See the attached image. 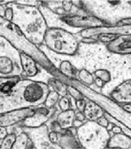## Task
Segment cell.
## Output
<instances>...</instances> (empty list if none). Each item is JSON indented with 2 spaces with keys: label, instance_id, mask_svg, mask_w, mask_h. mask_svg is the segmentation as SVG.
<instances>
[{
  "label": "cell",
  "instance_id": "8d00e7d4",
  "mask_svg": "<svg viewBox=\"0 0 131 149\" xmlns=\"http://www.w3.org/2000/svg\"><path fill=\"white\" fill-rule=\"evenodd\" d=\"M98 41L94 38L90 37V38H83L81 39V42L85 43V44H94V43H97Z\"/></svg>",
  "mask_w": 131,
  "mask_h": 149
},
{
  "label": "cell",
  "instance_id": "44dd1931",
  "mask_svg": "<svg viewBox=\"0 0 131 149\" xmlns=\"http://www.w3.org/2000/svg\"><path fill=\"white\" fill-rule=\"evenodd\" d=\"M47 85L49 86L50 90H53L58 92L61 97L68 95V85L61 81L55 76H52L49 79Z\"/></svg>",
  "mask_w": 131,
  "mask_h": 149
},
{
  "label": "cell",
  "instance_id": "7402d4cb",
  "mask_svg": "<svg viewBox=\"0 0 131 149\" xmlns=\"http://www.w3.org/2000/svg\"><path fill=\"white\" fill-rule=\"evenodd\" d=\"M12 148H35V146L29 137L23 132L16 136Z\"/></svg>",
  "mask_w": 131,
  "mask_h": 149
},
{
  "label": "cell",
  "instance_id": "8fae6325",
  "mask_svg": "<svg viewBox=\"0 0 131 149\" xmlns=\"http://www.w3.org/2000/svg\"><path fill=\"white\" fill-rule=\"evenodd\" d=\"M58 107L59 108L58 104L53 108H48L43 104L35 107L34 114L25 118L23 121H21L19 123L24 127H29V128L39 127L46 123L52 117L55 111L58 109Z\"/></svg>",
  "mask_w": 131,
  "mask_h": 149
},
{
  "label": "cell",
  "instance_id": "4fadbf2b",
  "mask_svg": "<svg viewBox=\"0 0 131 149\" xmlns=\"http://www.w3.org/2000/svg\"><path fill=\"white\" fill-rule=\"evenodd\" d=\"M34 112L35 107L0 113V126L6 128L14 124L19 123L27 117L33 115Z\"/></svg>",
  "mask_w": 131,
  "mask_h": 149
},
{
  "label": "cell",
  "instance_id": "603a6c76",
  "mask_svg": "<svg viewBox=\"0 0 131 149\" xmlns=\"http://www.w3.org/2000/svg\"><path fill=\"white\" fill-rule=\"evenodd\" d=\"M78 79L80 80V82H82L84 85L87 86H91L94 84V79L93 74L85 68H82L78 71Z\"/></svg>",
  "mask_w": 131,
  "mask_h": 149
},
{
  "label": "cell",
  "instance_id": "b9f144b4",
  "mask_svg": "<svg viewBox=\"0 0 131 149\" xmlns=\"http://www.w3.org/2000/svg\"><path fill=\"white\" fill-rule=\"evenodd\" d=\"M111 131L114 132V134H116V133H121V132H122L121 128H120L118 125H114L112 126Z\"/></svg>",
  "mask_w": 131,
  "mask_h": 149
},
{
  "label": "cell",
  "instance_id": "d590c367",
  "mask_svg": "<svg viewBox=\"0 0 131 149\" xmlns=\"http://www.w3.org/2000/svg\"><path fill=\"white\" fill-rule=\"evenodd\" d=\"M75 118L79 120V121H83V122H85V121L87 120V118H86V117H85L84 112H83V111H78V110H77V111H75Z\"/></svg>",
  "mask_w": 131,
  "mask_h": 149
},
{
  "label": "cell",
  "instance_id": "e575fe53",
  "mask_svg": "<svg viewBox=\"0 0 131 149\" xmlns=\"http://www.w3.org/2000/svg\"><path fill=\"white\" fill-rule=\"evenodd\" d=\"M97 123H99L100 125L103 127H105V128H107L109 125H110V121H108L107 118L105 117V115H103L101 118H99L97 120Z\"/></svg>",
  "mask_w": 131,
  "mask_h": 149
},
{
  "label": "cell",
  "instance_id": "e0dca14e",
  "mask_svg": "<svg viewBox=\"0 0 131 149\" xmlns=\"http://www.w3.org/2000/svg\"><path fill=\"white\" fill-rule=\"evenodd\" d=\"M21 64L23 69L22 79H28L30 77L35 76L38 72L39 64L36 62L34 58H32L27 54L20 52Z\"/></svg>",
  "mask_w": 131,
  "mask_h": 149
},
{
  "label": "cell",
  "instance_id": "7bdbcfd3",
  "mask_svg": "<svg viewBox=\"0 0 131 149\" xmlns=\"http://www.w3.org/2000/svg\"><path fill=\"white\" fill-rule=\"evenodd\" d=\"M83 123H84L83 121H79V120H78V119H76V118H75V119H74V123H73V126H74V127H75L76 128H79L80 126L82 125Z\"/></svg>",
  "mask_w": 131,
  "mask_h": 149
},
{
  "label": "cell",
  "instance_id": "836d02e7",
  "mask_svg": "<svg viewBox=\"0 0 131 149\" xmlns=\"http://www.w3.org/2000/svg\"><path fill=\"white\" fill-rule=\"evenodd\" d=\"M12 17H13V11H12V7L9 6V4L7 5V9H6V13H5L4 19L8 20V21L11 22L12 21Z\"/></svg>",
  "mask_w": 131,
  "mask_h": 149
},
{
  "label": "cell",
  "instance_id": "9c48e42d",
  "mask_svg": "<svg viewBox=\"0 0 131 149\" xmlns=\"http://www.w3.org/2000/svg\"><path fill=\"white\" fill-rule=\"evenodd\" d=\"M42 4L59 15H88L80 6V1H42Z\"/></svg>",
  "mask_w": 131,
  "mask_h": 149
},
{
  "label": "cell",
  "instance_id": "d6a6232c",
  "mask_svg": "<svg viewBox=\"0 0 131 149\" xmlns=\"http://www.w3.org/2000/svg\"><path fill=\"white\" fill-rule=\"evenodd\" d=\"M58 137H59V132H49V139H50V141H51L53 144L58 145Z\"/></svg>",
  "mask_w": 131,
  "mask_h": 149
},
{
  "label": "cell",
  "instance_id": "1f68e13d",
  "mask_svg": "<svg viewBox=\"0 0 131 149\" xmlns=\"http://www.w3.org/2000/svg\"><path fill=\"white\" fill-rule=\"evenodd\" d=\"M86 101H87V98L85 99H80V100L76 101V107L77 110L80 111H83L85 109V105H86Z\"/></svg>",
  "mask_w": 131,
  "mask_h": 149
},
{
  "label": "cell",
  "instance_id": "ac0fdd59",
  "mask_svg": "<svg viewBox=\"0 0 131 149\" xmlns=\"http://www.w3.org/2000/svg\"><path fill=\"white\" fill-rule=\"evenodd\" d=\"M104 110L94 102L87 98L84 114L88 121H97L99 118L104 115Z\"/></svg>",
  "mask_w": 131,
  "mask_h": 149
},
{
  "label": "cell",
  "instance_id": "7a4b0ae2",
  "mask_svg": "<svg viewBox=\"0 0 131 149\" xmlns=\"http://www.w3.org/2000/svg\"><path fill=\"white\" fill-rule=\"evenodd\" d=\"M13 11L11 22L23 33L28 40L37 46L42 45L44 38L48 30L46 22L38 7L26 6L15 3H9Z\"/></svg>",
  "mask_w": 131,
  "mask_h": 149
},
{
  "label": "cell",
  "instance_id": "d6986e66",
  "mask_svg": "<svg viewBox=\"0 0 131 149\" xmlns=\"http://www.w3.org/2000/svg\"><path fill=\"white\" fill-rule=\"evenodd\" d=\"M108 148H131V138L123 132L114 134L110 136L107 144Z\"/></svg>",
  "mask_w": 131,
  "mask_h": 149
},
{
  "label": "cell",
  "instance_id": "5b68a950",
  "mask_svg": "<svg viewBox=\"0 0 131 149\" xmlns=\"http://www.w3.org/2000/svg\"><path fill=\"white\" fill-rule=\"evenodd\" d=\"M60 81L66 85H72L78 88L85 98L99 104L105 112L113 116L114 118L118 120L120 122L131 129V112L125 110L121 104L108 98L103 94L98 93L89 86L84 85L78 79H69L64 75Z\"/></svg>",
  "mask_w": 131,
  "mask_h": 149
},
{
  "label": "cell",
  "instance_id": "f546056e",
  "mask_svg": "<svg viewBox=\"0 0 131 149\" xmlns=\"http://www.w3.org/2000/svg\"><path fill=\"white\" fill-rule=\"evenodd\" d=\"M15 3L21 6H26L32 7H39L42 4V1H34V0H18L15 1Z\"/></svg>",
  "mask_w": 131,
  "mask_h": 149
},
{
  "label": "cell",
  "instance_id": "6da1fadb",
  "mask_svg": "<svg viewBox=\"0 0 131 149\" xmlns=\"http://www.w3.org/2000/svg\"><path fill=\"white\" fill-rule=\"evenodd\" d=\"M50 88L21 76L0 77V113L42 104Z\"/></svg>",
  "mask_w": 131,
  "mask_h": 149
},
{
  "label": "cell",
  "instance_id": "3957f363",
  "mask_svg": "<svg viewBox=\"0 0 131 149\" xmlns=\"http://www.w3.org/2000/svg\"><path fill=\"white\" fill-rule=\"evenodd\" d=\"M0 36L3 37L12 45L21 52L27 54L34 58L38 64L42 66L44 69L51 73L53 76L59 79L63 74L60 72L58 69L47 58L39 47L31 42L19 27L12 22L6 19L0 17Z\"/></svg>",
  "mask_w": 131,
  "mask_h": 149
},
{
  "label": "cell",
  "instance_id": "f35d334b",
  "mask_svg": "<svg viewBox=\"0 0 131 149\" xmlns=\"http://www.w3.org/2000/svg\"><path fill=\"white\" fill-rule=\"evenodd\" d=\"M94 83L98 88H103L106 84L104 81H102L101 79H99V78H96L94 79Z\"/></svg>",
  "mask_w": 131,
  "mask_h": 149
},
{
  "label": "cell",
  "instance_id": "ba28073f",
  "mask_svg": "<svg viewBox=\"0 0 131 149\" xmlns=\"http://www.w3.org/2000/svg\"><path fill=\"white\" fill-rule=\"evenodd\" d=\"M23 76L20 52L0 36V77Z\"/></svg>",
  "mask_w": 131,
  "mask_h": 149
},
{
  "label": "cell",
  "instance_id": "4316f807",
  "mask_svg": "<svg viewBox=\"0 0 131 149\" xmlns=\"http://www.w3.org/2000/svg\"><path fill=\"white\" fill-rule=\"evenodd\" d=\"M68 94L71 97H73L76 101L86 98L78 88L72 86V85H68Z\"/></svg>",
  "mask_w": 131,
  "mask_h": 149
},
{
  "label": "cell",
  "instance_id": "8992f818",
  "mask_svg": "<svg viewBox=\"0 0 131 149\" xmlns=\"http://www.w3.org/2000/svg\"><path fill=\"white\" fill-rule=\"evenodd\" d=\"M43 45L55 53L74 56L78 51L79 42L71 32L62 29H48Z\"/></svg>",
  "mask_w": 131,
  "mask_h": 149
},
{
  "label": "cell",
  "instance_id": "4dcf8cb0",
  "mask_svg": "<svg viewBox=\"0 0 131 149\" xmlns=\"http://www.w3.org/2000/svg\"><path fill=\"white\" fill-rule=\"evenodd\" d=\"M58 106L61 111H67L68 109H71L70 108V102L68 99V95L61 97L59 102H58Z\"/></svg>",
  "mask_w": 131,
  "mask_h": 149
},
{
  "label": "cell",
  "instance_id": "9a60e30c",
  "mask_svg": "<svg viewBox=\"0 0 131 149\" xmlns=\"http://www.w3.org/2000/svg\"><path fill=\"white\" fill-rule=\"evenodd\" d=\"M110 98L119 104H131V79L119 84L110 94Z\"/></svg>",
  "mask_w": 131,
  "mask_h": 149
},
{
  "label": "cell",
  "instance_id": "cb8c5ba5",
  "mask_svg": "<svg viewBox=\"0 0 131 149\" xmlns=\"http://www.w3.org/2000/svg\"><path fill=\"white\" fill-rule=\"evenodd\" d=\"M60 98H61V96H60L59 94L55 91L50 90V92L48 94L46 99L44 101V102L43 103V104L48 108H53L58 104Z\"/></svg>",
  "mask_w": 131,
  "mask_h": 149
},
{
  "label": "cell",
  "instance_id": "30bf717a",
  "mask_svg": "<svg viewBox=\"0 0 131 149\" xmlns=\"http://www.w3.org/2000/svg\"><path fill=\"white\" fill-rule=\"evenodd\" d=\"M22 128L32 140L35 148H61L59 145L53 144L49 139V130L46 124L36 128L22 126Z\"/></svg>",
  "mask_w": 131,
  "mask_h": 149
},
{
  "label": "cell",
  "instance_id": "f6af8a7d",
  "mask_svg": "<svg viewBox=\"0 0 131 149\" xmlns=\"http://www.w3.org/2000/svg\"><path fill=\"white\" fill-rule=\"evenodd\" d=\"M11 2H12V0H0V5H7Z\"/></svg>",
  "mask_w": 131,
  "mask_h": 149
},
{
  "label": "cell",
  "instance_id": "d4e9b609",
  "mask_svg": "<svg viewBox=\"0 0 131 149\" xmlns=\"http://www.w3.org/2000/svg\"><path fill=\"white\" fill-rule=\"evenodd\" d=\"M94 75H95L96 78H99L104 81L105 83H108L111 81L112 79V75L110 74V72L107 69H105V68H100V69H97L94 72Z\"/></svg>",
  "mask_w": 131,
  "mask_h": 149
},
{
  "label": "cell",
  "instance_id": "7c38bea8",
  "mask_svg": "<svg viewBox=\"0 0 131 149\" xmlns=\"http://www.w3.org/2000/svg\"><path fill=\"white\" fill-rule=\"evenodd\" d=\"M106 33V34H114L116 36H127L131 35L130 24H119L112 26H102L97 28L87 29L80 31V35L82 38H90L97 36V35Z\"/></svg>",
  "mask_w": 131,
  "mask_h": 149
},
{
  "label": "cell",
  "instance_id": "bcb514c9",
  "mask_svg": "<svg viewBox=\"0 0 131 149\" xmlns=\"http://www.w3.org/2000/svg\"><path fill=\"white\" fill-rule=\"evenodd\" d=\"M1 142H2V139H0V145H1Z\"/></svg>",
  "mask_w": 131,
  "mask_h": 149
},
{
  "label": "cell",
  "instance_id": "2e32d148",
  "mask_svg": "<svg viewBox=\"0 0 131 149\" xmlns=\"http://www.w3.org/2000/svg\"><path fill=\"white\" fill-rule=\"evenodd\" d=\"M58 145L61 148H82L77 138V128L72 126L69 128L62 129L61 132H59Z\"/></svg>",
  "mask_w": 131,
  "mask_h": 149
},
{
  "label": "cell",
  "instance_id": "74e56055",
  "mask_svg": "<svg viewBox=\"0 0 131 149\" xmlns=\"http://www.w3.org/2000/svg\"><path fill=\"white\" fill-rule=\"evenodd\" d=\"M68 99H69V102H70V108L71 109H73L74 111L77 110V107H76V100L74 99L73 97H71V95H69L68 94Z\"/></svg>",
  "mask_w": 131,
  "mask_h": 149
},
{
  "label": "cell",
  "instance_id": "5bb4252c",
  "mask_svg": "<svg viewBox=\"0 0 131 149\" xmlns=\"http://www.w3.org/2000/svg\"><path fill=\"white\" fill-rule=\"evenodd\" d=\"M108 52L120 56L131 55V35L118 36L107 45Z\"/></svg>",
  "mask_w": 131,
  "mask_h": 149
},
{
  "label": "cell",
  "instance_id": "ee69618b",
  "mask_svg": "<svg viewBox=\"0 0 131 149\" xmlns=\"http://www.w3.org/2000/svg\"><path fill=\"white\" fill-rule=\"evenodd\" d=\"M121 105H122V104H121ZM122 106L125 110H127V111L131 112V104H123V105H122Z\"/></svg>",
  "mask_w": 131,
  "mask_h": 149
},
{
  "label": "cell",
  "instance_id": "ffe728a7",
  "mask_svg": "<svg viewBox=\"0 0 131 149\" xmlns=\"http://www.w3.org/2000/svg\"><path fill=\"white\" fill-rule=\"evenodd\" d=\"M74 119H75V111L73 109L60 111L56 118L57 121L63 129L72 127Z\"/></svg>",
  "mask_w": 131,
  "mask_h": 149
},
{
  "label": "cell",
  "instance_id": "60d3db41",
  "mask_svg": "<svg viewBox=\"0 0 131 149\" xmlns=\"http://www.w3.org/2000/svg\"><path fill=\"white\" fill-rule=\"evenodd\" d=\"M7 134H8V132H7L6 128L0 126V139H2L4 137L6 136Z\"/></svg>",
  "mask_w": 131,
  "mask_h": 149
},
{
  "label": "cell",
  "instance_id": "277c9868",
  "mask_svg": "<svg viewBox=\"0 0 131 149\" xmlns=\"http://www.w3.org/2000/svg\"><path fill=\"white\" fill-rule=\"evenodd\" d=\"M80 6L106 26H116L131 19V1H80Z\"/></svg>",
  "mask_w": 131,
  "mask_h": 149
},
{
  "label": "cell",
  "instance_id": "f1b7e54d",
  "mask_svg": "<svg viewBox=\"0 0 131 149\" xmlns=\"http://www.w3.org/2000/svg\"><path fill=\"white\" fill-rule=\"evenodd\" d=\"M118 36L114 34H106V33H102V34L97 35V38H96L97 41H100V42H105V43H110L113 40H114L116 37Z\"/></svg>",
  "mask_w": 131,
  "mask_h": 149
},
{
  "label": "cell",
  "instance_id": "484cf974",
  "mask_svg": "<svg viewBox=\"0 0 131 149\" xmlns=\"http://www.w3.org/2000/svg\"><path fill=\"white\" fill-rule=\"evenodd\" d=\"M16 135L14 134H7L6 136L2 139L0 148H12Z\"/></svg>",
  "mask_w": 131,
  "mask_h": 149
},
{
  "label": "cell",
  "instance_id": "ab89813d",
  "mask_svg": "<svg viewBox=\"0 0 131 149\" xmlns=\"http://www.w3.org/2000/svg\"><path fill=\"white\" fill-rule=\"evenodd\" d=\"M7 5H0V17L3 19L5 18V13L7 9Z\"/></svg>",
  "mask_w": 131,
  "mask_h": 149
},
{
  "label": "cell",
  "instance_id": "83f0119b",
  "mask_svg": "<svg viewBox=\"0 0 131 149\" xmlns=\"http://www.w3.org/2000/svg\"><path fill=\"white\" fill-rule=\"evenodd\" d=\"M6 130L8 134H14L16 136L19 135V134H21V132H23L22 125L20 123H16L10 126H8V127H6Z\"/></svg>",
  "mask_w": 131,
  "mask_h": 149
},
{
  "label": "cell",
  "instance_id": "52a82bcc",
  "mask_svg": "<svg viewBox=\"0 0 131 149\" xmlns=\"http://www.w3.org/2000/svg\"><path fill=\"white\" fill-rule=\"evenodd\" d=\"M77 138L84 148H105L110 138V132L97 121H88L77 128Z\"/></svg>",
  "mask_w": 131,
  "mask_h": 149
}]
</instances>
